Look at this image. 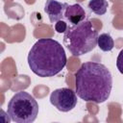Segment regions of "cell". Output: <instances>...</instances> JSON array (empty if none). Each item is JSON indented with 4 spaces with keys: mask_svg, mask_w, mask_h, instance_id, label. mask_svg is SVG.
<instances>
[{
    "mask_svg": "<svg viewBox=\"0 0 123 123\" xmlns=\"http://www.w3.org/2000/svg\"><path fill=\"white\" fill-rule=\"evenodd\" d=\"M97 45L102 51L109 52V51L112 50V48L114 47V41L110 34L103 33L100 36H98Z\"/></svg>",
    "mask_w": 123,
    "mask_h": 123,
    "instance_id": "obj_9",
    "label": "cell"
},
{
    "mask_svg": "<svg viewBox=\"0 0 123 123\" xmlns=\"http://www.w3.org/2000/svg\"><path fill=\"white\" fill-rule=\"evenodd\" d=\"M87 7L93 13L97 15H103L107 12L109 4L107 0H90Z\"/></svg>",
    "mask_w": 123,
    "mask_h": 123,
    "instance_id": "obj_8",
    "label": "cell"
},
{
    "mask_svg": "<svg viewBox=\"0 0 123 123\" xmlns=\"http://www.w3.org/2000/svg\"><path fill=\"white\" fill-rule=\"evenodd\" d=\"M98 32L89 20L69 25L63 35V44L75 57L92 51L97 45Z\"/></svg>",
    "mask_w": 123,
    "mask_h": 123,
    "instance_id": "obj_3",
    "label": "cell"
},
{
    "mask_svg": "<svg viewBox=\"0 0 123 123\" xmlns=\"http://www.w3.org/2000/svg\"><path fill=\"white\" fill-rule=\"evenodd\" d=\"M75 85L76 94L82 100L101 104L111 95L112 76L103 63L86 62L75 73Z\"/></svg>",
    "mask_w": 123,
    "mask_h": 123,
    "instance_id": "obj_1",
    "label": "cell"
},
{
    "mask_svg": "<svg viewBox=\"0 0 123 123\" xmlns=\"http://www.w3.org/2000/svg\"><path fill=\"white\" fill-rule=\"evenodd\" d=\"M67 3H62L56 0H46L44 5V12L49 17L51 23L55 24L57 21L64 18V12Z\"/></svg>",
    "mask_w": 123,
    "mask_h": 123,
    "instance_id": "obj_6",
    "label": "cell"
},
{
    "mask_svg": "<svg viewBox=\"0 0 123 123\" xmlns=\"http://www.w3.org/2000/svg\"><path fill=\"white\" fill-rule=\"evenodd\" d=\"M68 26H69V25L67 24V22H66L65 20H63V19H61V20L57 21V22L54 24V28H55L56 32L59 33V34H62V33L64 34L65 31L67 30Z\"/></svg>",
    "mask_w": 123,
    "mask_h": 123,
    "instance_id": "obj_10",
    "label": "cell"
},
{
    "mask_svg": "<svg viewBox=\"0 0 123 123\" xmlns=\"http://www.w3.org/2000/svg\"><path fill=\"white\" fill-rule=\"evenodd\" d=\"M86 12L80 4L68 5L64 12V19L71 25H77L86 20Z\"/></svg>",
    "mask_w": 123,
    "mask_h": 123,
    "instance_id": "obj_7",
    "label": "cell"
},
{
    "mask_svg": "<svg viewBox=\"0 0 123 123\" xmlns=\"http://www.w3.org/2000/svg\"><path fill=\"white\" fill-rule=\"evenodd\" d=\"M37 100L26 91L16 92L9 101L7 112L16 123H32L38 114Z\"/></svg>",
    "mask_w": 123,
    "mask_h": 123,
    "instance_id": "obj_4",
    "label": "cell"
},
{
    "mask_svg": "<svg viewBox=\"0 0 123 123\" xmlns=\"http://www.w3.org/2000/svg\"><path fill=\"white\" fill-rule=\"evenodd\" d=\"M116 66L121 74H123V49L119 52L116 59Z\"/></svg>",
    "mask_w": 123,
    "mask_h": 123,
    "instance_id": "obj_11",
    "label": "cell"
},
{
    "mask_svg": "<svg viewBox=\"0 0 123 123\" xmlns=\"http://www.w3.org/2000/svg\"><path fill=\"white\" fill-rule=\"evenodd\" d=\"M31 70L41 78L59 74L66 65V55L62 44L53 38H40L28 54Z\"/></svg>",
    "mask_w": 123,
    "mask_h": 123,
    "instance_id": "obj_2",
    "label": "cell"
},
{
    "mask_svg": "<svg viewBox=\"0 0 123 123\" xmlns=\"http://www.w3.org/2000/svg\"><path fill=\"white\" fill-rule=\"evenodd\" d=\"M50 103L60 111L67 112L77 105V95L72 89L67 87L57 88L50 95Z\"/></svg>",
    "mask_w": 123,
    "mask_h": 123,
    "instance_id": "obj_5",
    "label": "cell"
}]
</instances>
